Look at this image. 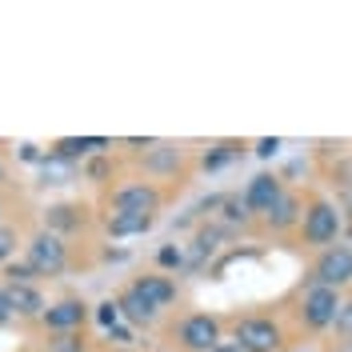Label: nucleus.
<instances>
[{"mask_svg": "<svg viewBox=\"0 0 352 352\" xmlns=\"http://www.w3.org/2000/svg\"><path fill=\"white\" fill-rule=\"evenodd\" d=\"M24 252H28V264H32V272L36 276H60L68 268V248L65 241L56 236V232H36L32 241L24 244Z\"/></svg>", "mask_w": 352, "mask_h": 352, "instance_id": "nucleus-1", "label": "nucleus"}, {"mask_svg": "<svg viewBox=\"0 0 352 352\" xmlns=\"http://www.w3.org/2000/svg\"><path fill=\"white\" fill-rule=\"evenodd\" d=\"M176 340H180V349L184 352H212L220 344V320L217 316H208V312H192V316L180 320Z\"/></svg>", "mask_w": 352, "mask_h": 352, "instance_id": "nucleus-2", "label": "nucleus"}, {"mask_svg": "<svg viewBox=\"0 0 352 352\" xmlns=\"http://www.w3.org/2000/svg\"><path fill=\"white\" fill-rule=\"evenodd\" d=\"M112 212H136V217H153L160 208V188L148 184V180H132V184H120L109 197Z\"/></svg>", "mask_w": 352, "mask_h": 352, "instance_id": "nucleus-3", "label": "nucleus"}, {"mask_svg": "<svg viewBox=\"0 0 352 352\" xmlns=\"http://www.w3.org/2000/svg\"><path fill=\"white\" fill-rule=\"evenodd\" d=\"M244 352H276L280 349V329L268 316H244L236 320V336H232Z\"/></svg>", "mask_w": 352, "mask_h": 352, "instance_id": "nucleus-4", "label": "nucleus"}, {"mask_svg": "<svg viewBox=\"0 0 352 352\" xmlns=\"http://www.w3.org/2000/svg\"><path fill=\"white\" fill-rule=\"evenodd\" d=\"M340 292L336 288H324V285H312L305 292V308H300V316H305L308 329H332V320H336V312H340Z\"/></svg>", "mask_w": 352, "mask_h": 352, "instance_id": "nucleus-5", "label": "nucleus"}, {"mask_svg": "<svg viewBox=\"0 0 352 352\" xmlns=\"http://www.w3.org/2000/svg\"><path fill=\"white\" fill-rule=\"evenodd\" d=\"M336 232H340V212H336V204L329 200H312L305 212V241L308 244H332L336 241Z\"/></svg>", "mask_w": 352, "mask_h": 352, "instance_id": "nucleus-6", "label": "nucleus"}, {"mask_svg": "<svg viewBox=\"0 0 352 352\" xmlns=\"http://www.w3.org/2000/svg\"><path fill=\"white\" fill-rule=\"evenodd\" d=\"M352 280V248H344V244H336V248H329L320 261H316V285L324 288H340Z\"/></svg>", "mask_w": 352, "mask_h": 352, "instance_id": "nucleus-7", "label": "nucleus"}, {"mask_svg": "<svg viewBox=\"0 0 352 352\" xmlns=\"http://www.w3.org/2000/svg\"><path fill=\"white\" fill-rule=\"evenodd\" d=\"M41 320H44V329L48 332H76L88 320V305L85 300H76V296H68V300H56V305L44 308Z\"/></svg>", "mask_w": 352, "mask_h": 352, "instance_id": "nucleus-8", "label": "nucleus"}, {"mask_svg": "<svg viewBox=\"0 0 352 352\" xmlns=\"http://www.w3.org/2000/svg\"><path fill=\"white\" fill-rule=\"evenodd\" d=\"M4 296H8L12 316H24V320H41L44 308H48L36 285H4Z\"/></svg>", "mask_w": 352, "mask_h": 352, "instance_id": "nucleus-9", "label": "nucleus"}, {"mask_svg": "<svg viewBox=\"0 0 352 352\" xmlns=\"http://www.w3.org/2000/svg\"><path fill=\"white\" fill-rule=\"evenodd\" d=\"M280 192H285V188H280V180H276V176H268V173H261V176H252V180H248L244 200H248V208H252V212H268V208L280 200Z\"/></svg>", "mask_w": 352, "mask_h": 352, "instance_id": "nucleus-10", "label": "nucleus"}, {"mask_svg": "<svg viewBox=\"0 0 352 352\" xmlns=\"http://www.w3.org/2000/svg\"><path fill=\"white\" fill-rule=\"evenodd\" d=\"M129 288H132V292H140L156 312H160V308H168L176 300V285L168 280V276H140V280H132Z\"/></svg>", "mask_w": 352, "mask_h": 352, "instance_id": "nucleus-11", "label": "nucleus"}, {"mask_svg": "<svg viewBox=\"0 0 352 352\" xmlns=\"http://www.w3.org/2000/svg\"><path fill=\"white\" fill-rule=\"evenodd\" d=\"M116 308H120V316H129L132 324H153L156 320V308L140 296V292H132V288H124L120 296H116Z\"/></svg>", "mask_w": 352, "mask_h": 352, "instance_id": "nucleus-12", "label": "nucleus"}, {"mask_svg": "<svg viewBox=\"0 0 352 352\" xmlns=\"http://www.w3.org/2000/svg\"><path fill=\"white\" fill-rule=\"evenodd\" d=\"M264 220H268V228H276V232L292 228V224L300 220V200L292 197V192H280V200L264 212Z\"/></svg>", "mask_w": 352, "mask_h": 352, "instance_id": "nucleus-13", "label": "nucleus"}, {"mask_svg": "<svg viewBox=\"0 0 352 352\" xmlns=\"http://www.w3.org/2000/svg\"><path fill=\"white\" fill-rule=\"evenodd\" d=\"M41 180L44 184H68V180H76V164L56 153H48L41 160Z\"/></svg>", "mask_w": 352, "mask_h": 352, "instance_id": "nucleus-14", "label": "nucleus"}, {"mask_svg": "<svg viewBox=\"0 0 352 352\" xmlns=\"http://www.w3.org/2000/svg\"><path fill=\"white\" fill-rule=\"evenodd\" d=\"M44 220H48V232L60 236L65 228H80V224H85V208H76V204H52Z\"/></svg>", "mask_w": 352, "mask_h": 352, "instance_id": "nucleus-15", "label": "nucleus"}, {"mask_svg": "<svg viewBox=\"0 0 352 352\" xmlns=\"http://www.w3.org/2000/svg\"><path fill=\"white\" fill-rule=\"evenodd\" d=\"M153 217H136V212H112L109 217V232L112 236H136V232H148Z\"/></svg>", "mask_w": 352, "mask_h": 352, "instance_id": "nucleus-16", "label": "nucleus"}, {"mask_svg": "<svg viewBox=\"0 0 352 352\" xmlns=\"http://www.w3.org/2000/svg\"><path fill=\"white\" fill-rule=\"evenodd\" d=\"M52 153L76 164V156H88V153H92V136H60V140L52 144Z\"/></svg>", "mask_w": 352, "mask_h": 352, "instance_id": "nucleus-17", "label": "nucleus"}, {"mask_svg": "<svg viewBox=\"0 0 352 352\" xmlns=\"http://www.w3.org/2000/svg\"><path fill=\"white\" fill-rule=\"evenodd\" d=\"M48 352H85V336H76V332H56V336L48 340Z\"/></svg>", "mask_w": 352, "mask_h": 352, "instance_id": "nucleus-18", "label": "nucleus"}, {"mask_svg": "<svg viewBox=\"0 0 352 352\" xmlns=\"http://www.w3.org/2000/svg\"><path fill=\"white\" fill-rule=\"evenodd\" d=\"M176 164H180V153L176 148H160V153L148 156V168H156V173H173Z\"/></svg>", "mask_w": 352, "mask_h": 352, "instance_id": "nucleus-19", "label": "nucleus"}, {"mask_svg": "<svg viewBox=\"0 0 352 352\" xmlns=\"http://www.w3.org/2000/svg\"><path fill=\"white\" fill-rule=\"evenodd\" d=\"M4 276H8V285H32V280H36V272H32V264L28 261L24 264H8Z\"/></svg>", "mask_w": 352, "mask_h": 352, "instance_id": "nucleus-20", "label": "nucleus"}, {"mask_svg": "<svg viewBox=\"0 0 352 352\" xmlns=\"http://www.w3.org/2000/svg\"><path fill=\"white\" fill-rule=\"evenodd\" d=\"M332 329H336V336H340V340H352V300H349V305H340L336 320H332Z\"/></svg>", "mask_w": 352, "mask_h": 352, "instance_id": "nucleus-21", "label": "nucleus"}, {"mask_svg": "<svg viewBox=\"0 0 352 352\" xmlns=\"http://www.w3.org/2000/svg\"><path fill=\"white\" fill-rule=\"evenodd\" d=\"M220 204H224V208H228V212H224V217H228V220H241V224H244V220L252 217V208H248V200H244V197L220 200Z\"/></svg>", "mask_w": 352, "mask_h": 352, "instance_id": "nucleus-22", "label": "nucleus"}, {"mask_svg": "<svg viewBox=\"0 0 352 352\" xmlns=\"http://www.w3.org/2000/svg\"><path fill=\"white\" fill-rule=\"evenodd\" d=\"M12 248H16V228L0 224V264H8V256H12Z\"/></svg>", "mask_w": 352, "mask_h": 352, "instance_id": "nucleus-23", "label": "nucleus"}, {"mask_svg": "<svg viewBox=\"0 0 352 352\" xmlns=\"http://www.w3.org/2000/svg\"><path fill=\"white\" fill-rule=\"evenodd\" d=\"M109 173H112V164L104 160V156H96V160H88V168H85V176H88V180H96V184H100V180H104Z\"/></svg>", "mask_w": 352, "mask_h": 352, "instance_id": "nucleus-24", "label": "nucleus"}, {"mask_svg": "<svg viewBox=\"0 0 352 352\" xmlns=\"http://www.w3.org/2000/svg\"><path fill=\"white\" fill-rule=\"evenodd\" d=\"M96 316H100V324H104V329L112 332V329H116V320H120V308H116V300H104Z\"/></svg>", "mask_w": 352, "mask_h": 352, "instance_id": "nucleus-25", "label": "nucleus"}, {"mask_svg": "<svg viewBox=\"0 0 352 352\" xmlns=\"http://www.w3.org/2000/svg\"><path fill=\"white\" fill-rule=\"evenodd\" d=\"M156 261L164 264V268H180V264H184V256H180V248H173V244H164V248L156 252Z\"/></svg>", "mask_w": 352, "mask_h": 352, "instance_id": "nucleus-26", "label": "nucleus"}, {"mask_svg": "<svg viewBox=\"0 0 352 352\" xmlns=\"http://www.w3.org/2000/svg\"><path fill=\"white\" fill-rule=\"evenodd\" d=\"M12 320V308H8V296H4V288H0V324H8Z\"/></svg>", "mask_w": 352, "mask_h": 352, "instance_id": "nucleus-27", "label": "nucleus"}, {"mask_svg": "<svg viewBox=\"0 0 352 352\" xmlns=\"http://www.w3.org/2000/svg\"><path fill=\"white\" fill-rule=\"evenodd\" d=\"M276 148H280V140H261V144H256V153L261 156H272Z\"/></svg>", "mask_w": 352, "mask_h": 352, "instance_id": "nucleus-28", "label": "nucleus"}, {"mask_svg": "<svg viewBox=\"0 0 352 352\" xmlns=\"http://www.w3.org/2000/svg\"><path fill=\"white\" fill-rule=\"evenodd\" d=\"M21 156L24 160H44V156L36 153V144H21Z\"/></svg>", "mask_w": 352, "mask_h": 352, "instance_id": "nucleus-29", "label": "nucleus"}, {"mask_svg": "<svg viewBox=\"0 0 352 352\" xmlns=\"http://www.w3.org/2000/svg\"><path fill=\"white\" fill-rule=\"evenodd\" d=\"M212 352H244V349H241V344H236V340H220V344H217V349H212Z\"/></svg>", "mask_w": 352, "mask_h": 352, "instance_id": "nucleus-30", "label": "nucleus"}, {"mask_svg": "<svg viewBox=\"0 0 352 352\" xmlns=\"http://www.w3.org/2000/svg\"><path fill=\"white\" fill-rule=\"evenodd\" d=\"M0 184H4V160H0Z\"/></svg>", "mask_w": 352, "mask_h": 352, "instance_id": "nucleus-31", "label": "nucleus"}, {"mask_svg": "<svg viewBox=\"0 0 352 352\" xmlns=\"http://www.w3.org/2000/svg\"><path fill=\"white\" fill-rule=\"evenodd\" d=\"M349 212H352V197H349Z\"/></svg>", "mask_w": 352, "mask_h": 352, "instance_id": "nucleus-32", "label": "nucleus"}, {"mask_svg": "<svg viewBox=\"0 0 352 352\" xmlns=\"http://www.w3.org/2000/svg\"><path fill=\"white\" fill-rule=\"evenodd\" d=\"M120 352H129V349H120Z\"/></svg>", "mask_w": 352, "mask_h": 352, "instance_id": "nucleus-33", "label": "nucleus"}]
</instances>
